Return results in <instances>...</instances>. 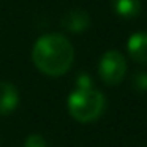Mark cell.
I'll return each instance as SVG.
<instances>
[{
  "mask_svg": "<svg viewBox=\"0 0 147 147\" xmlns=\"http://www.w3.org/2000/svg\"><path fill=\"white\" fill-rule=\"evenodd\" d=\"M32 60L43 74L59 78L67 73L73 65V45L60 33L43 35L33 45Z\"/></svg>",
  "mask_w": 147,
  "mask_h": 147,
  "instance_id": "obj_1",
  "label": "cell"
},
{
  "mask_svg": "<svg viewBox=\"0 0 147 147\" xmlns=\"http://www.w3.org/2000/svg\"><path fill=\"white\" fill-rule=\"evenodd\" d=\"M106 106L105 95L93 87L90 89H76L68 98L70 115L79 123L95 122L103 114Z\"/></svg>",
  "mask_w": 147,
  "mask_h": 147,
  "instance_id": "obj_2",
  "label": "cell"
},
{
  "mask_svg": "<svg viewBox=\"0 0 147 147\" xmlns=\"http://www.w3.org/2000/svg\"><path fill=\"white\" fill-rule=\"evenodd\" d=\"M98 74L106 86H119L127 74V60L117 49L106 51L98 63Z\"/></svg>",
  "mask_w": 147,
  "mask_h": 147,
  "instance_id": "obj_3",
  "label": "cell"
},
{
  "mask_svg": "<svg viewBox=\"0 0 147 147\" xmlns=\"http://www.w3.org/2000/svg\"><path fill=\"white\" fill-rule=\"evenodd\" d=\"M19 105V92L16 86L7 81L0 82V115H8Z\"/></svg>",
  "mask_w": 147,
  "mask_h": 147,
  "instance_id": "obj_4",
  "label": "cell"
},
{
  "mask_svg": "<svg viewBox=\"0 0 147 147\" xmlns=\"http://www.w3.org/2000/svg\"><path fill=\"white\" fill-rule=\"evenodd\" d=\"M90 14L86 10H71L62 19V26L71 33H81L90 27Z\"/></svg>",
  "mask_w": 147,
  "mask_h": 147,
  "instance_id": "obj_5",
  "label": "cell"
},
{
  "mask_svg": "<svg viewBox=\"0 0 147 147\" xmlns=\"http://www.w3.org/2000/svg\"><path fill=\"white\" fill-rule=\"evenodd\" d=\"M128 55L136 63H147V33L136 32L128 38L127 43Z\"/></svg>",
  "mask_w": 147,
  "mask_h": 147,
  "instance_id": "obj_6",
  "label": "cell"
},
{
  "mask_svg": "<svg viewBox=\"0 0 147 147\" xmlns=\"http://www.w3.org/2000/svg\"><path fill=\"white\" fill-rule=\"evenodd\" d=\"M112 10L119 18L134 19L141 13V0H112Z\"/></svg>",
  "mask_w": 147,
  "mask_h": 147,
  "instance_id": "obj_7",
  "label": "cell"
},
{
  "mask_svg": "<svg viewBox=\"0 0 147 147\" xmlns=\"http://www.w3.org/2000/svg\"><path fill=\"white\" fill-rule=\"evenodd\" d=\"M24 147H48V144L41 134H30L24 142Z\"/></svg>",
  "mask_w": 147,
  "mask_h": 147,
  "instance_id": "obj_8",
  "label": "cell"
},
{
  "mask_svg": "<svg viewBox=\"0 0 147 147\" xmlns=\"http://www.w3.org/2000/svg\"><path fill=\"white\" fill-rule=\"evenodd\" d=\"M133 84L136 90H141V92L147 90V73H138L133 79Z\"/></svg>",
  "mask_w": 147,
  "mask_h": 147,
  "instance_id": "obj_9",
  "label": "cell"
},
{
  "mask_svg": "<svg viewBox=\"0 0 147 147\" xmlns=\"http://www.w3.org/2000/svg\"><path fill=\"white\" fill-rule=\"evenodd\" d=\"M76 86L78 89H90L92 87V78L86 73H81L76 79Z\"/></svg>",
  "mask_w": 147,
  "mask_h": 147,
  "instance_id": "obj_10",
  "label": "cell"
}]
</instances>
